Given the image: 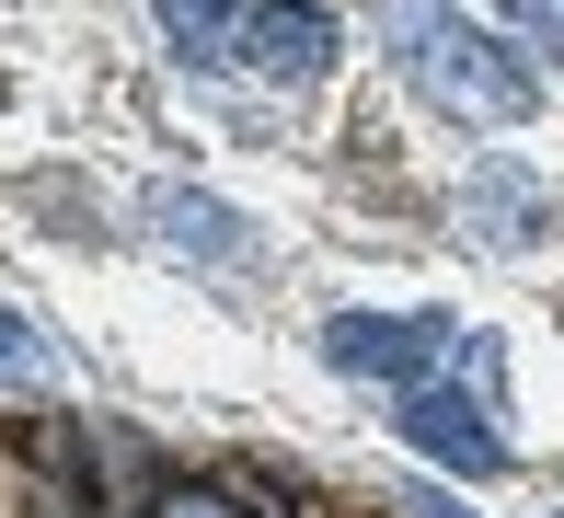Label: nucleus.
<instances>
[{"label":"nucleus","mask_w":564,"mask_h":518,"mask_svg":"<svg viewBox=\"0 0 564 518\" xmlns=\"http://www.w3.org/2000/svg\"><path fill=\"white\" fill-rule=\"evenodd\" d=\"M380 23H392L403 69H415V93H438L449 116H484V127H519L542 82L519 69V46L484 35V23H460L449 0H380Z\"/></svg>","instance_id":"1"},{"label":"nucleus","mask_w":564,"mask_h":518,"mask_svg":"<svg viewBox=\"0 0 564 518\" xmlns=\"http://www.w3.org/2000/svg\"><path fill=\"white\" fill-rule=\"evenodd\" d=\"M449 346H460L449 311H335V323H323V357H335L346 380H392V392H426Z\"/></svg>","instance_id":"2"},{"label":"nucleus","mask_w":564,"mask_h":518,"mask_svg":"<svg viewBox=\"0 0 564 518\" xmlns=\"http://www.w3.org/2000/svg\"><path fill=\"white\" fill-rule=\"evenodd\" d=\"M403 438H415L426 461H449V473H496V461H507L496 414H484L473 392H449V380H426V392H403Z\"/></svg>","instance_id":"3"},{"label":"nucleus","mask_w":564,"mask_h":518,"mask_svg":"<svg viewBox=\"0 0 564 518\" xmlns=\"http://www.w3.org/2000/svg\"><path fill=\"white\" fill-rule=\"evenodd\" d=\"M323 58H335V12L323 0H265L242 23V69H265V82H312Z\"/></svg>","instance_id":"4"},{"label":"nucleus","mask_w":564,"mask_h":518,"mask_svg":"<svg viewBox=\"0 0 564 518\" xmlns=\"http://www.w3.org/2000/svg\"><path fill=\"white\" fill-rule=\"evenodd\" d=\"M150 230H162V242H173V253H196V266H230V253H242V242H253V230H242V219H230V207H219V196H150Z\"/></svg>","instance_id":"5"},{"label":"nucleus","mask_w":564,"mask_h":518,"mask_svg":"<svg viewBox=\"0 0 564 518\" xmlns=\"http://www.w3.org/2000/svg\"><path fill=\"white\" fill-rule=\"evenodd\" d=\"M242 0H162V35L185 46V58H242Z\"/></svg>","instance_id":"6"},{"label":"nucleus","mask_w":564,"mask_h":518,"mask_svg":"<svg viewBox=\"0 0 564 518\" xmlns=\"http://www.w3.org/2000/svg\"><path fill=\"white\" fill-rule=\"evenodd\" d=\"M58 357H46V334L23 323V311H0V380H46Z\"/></svg>","instance_id":"7"},{"label":"nucleus","mask_w":564,"mask_h":518,"mask_svg":"<svg viewBox=\"0 0 564 518\" xmlns=\"http://www.w3.org/2000/svg\"><path fill=\"white\" fill-rule=\"evenodd\" d=\"M530 207H542V196H530L519 173H484V196H473V219H484V230H530Z\"/></svg>","instance_id":"8"},{"label":"nucleus","mask_w":564,"mask_h":518,"mask_svg":"<svg viewBox=\"0 0 564 518\" xmlns=\"http://www.w3.org/2000/svg\"><path fill=\"white\" fill-rule=\"evenodd\" d=\"M519 12H530V46H553V58H564V0H519Z\"/></svg>","instance_id":"9"},{"label":"nucleus","mask_w":564,"mask_h":518,"mask_svg":"<svg viewBox=\"0 0 564 518\" xmlns=\"http://www.w3.org/2000/svg\"><path fill=\"white\" fill-rule=\"evenodd\" d=\"M403 518H473L460 496H438V484H403Z\"/></svg>","instance_id":"10"},{"label":"nucleus","mask_w":564,"mask_h":518,"mask_svg":"<svg viewBox=\"0 0 564 518\" xmlns=\"http://www.w3.org/2000/svg\"><path fill=\"white\" fill-rule=\"evenodd\" d=\"M162 518H242L230 496H162Z\"/></svg>","instance_id":"11"}]
</instances>
